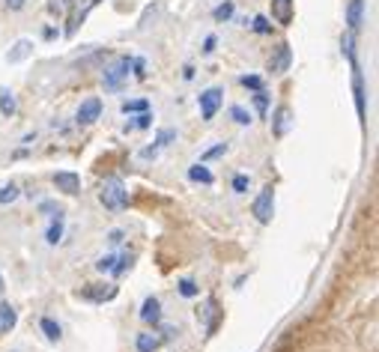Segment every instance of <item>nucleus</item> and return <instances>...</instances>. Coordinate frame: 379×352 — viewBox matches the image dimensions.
<instances>
[{
  "instance_id": "8",
  "label": "nucleus",
  "mask_w": 379,
  "mask_h": 352,
  "mask_svg": "<svg viewBox=\"0 0 379 352\" xmlns=\"http://www.w3.org/2000/svg\"><path fill=\"white\" fill-rule=\"evenodd\" d=\"M102 117V99H87L78 108V126H93Z\"/></svg>"
},
{
  "instance_id": "35",
  "label": "nucleus",
  "mask_w": 379,
  "mask_h": 352,
  "mask_svg": "<svg viewBox=\"0 0 379 352\" xmlns=\"http://www.w3.org/2000/svg\"><path fill=\"white\" fill-rule=\"evenodd\" d=\"M254 105H257V110H260V114H266V108H269V96L263 93V90H257V96H254Z\"/></svg>"
},
{
  "instance_id": "24",
  "label": "nucleus",
  "mask_w": 379,
  "mask_h": 352,
  "mask_svg": "<svg viewBox=\"0 0 379 352\" xmlns=\"http://www.w3.org/2000/svg\"><path fill=\"white\" fill-rule=\"evenodd\" d=\"M18 194H22V191H18V185H12V183H9V185H0V203H15V200H18Z\"/></svg>"
},
{
  "instance_id": "3",
  "label": "nucleus",
  "mask_w": 379,
  "mask_h": 352,
  "mask_svg": "<svg viewBox=\"0 0 379 352\" xmlns=\"http://www.w3.org/2000/svg\"><path fill=\"white\" fill-rule=\"evenodd\" d=\"M254 215H257V221H260V224H269V221H272V215H275V188H272V185H266L260 194H257V200H254Z\"/></svg>"
},
{
  "instance_id": "29",
  "label": "nucleus",
  "mask_w": 379,
  "mask_h": 352,
  "mask_svg": "<svg viewBox=\"0 0 379 352\" xmlns=\"http://www.w3.org/2000/svg\"><path fill=\"white\" fill-rule=\"evenodd\" d=\"M149 123H153V117H149V114H146V110H144V114H141V117H137V119H135V123H128V126H126V132H135V128H146Z\"/></svg>"
},
{
  "instance_id": "31",
  "label": "nucleus",
  "mask_w": 379,
  "mask_h": 352,
  "mask_svg": "<svg viewBox=\"0 0 379 352\" xmlns=\"http://www.w3.org/2000/svg\"><path fill=\"white\" fill-rule=\"evenodd\" d=\"M128 266H132V254H123V257H119L117 263H114V275H126Z\"/></svg>"
},
{
  "instance_id": "36",
  "label": "nucleus",
  "mask_w": 379,
  "mask_h": 352,
  "mask_svg": "<svg viewBox=\"0 0 379 352\" xmlns=\"http://www.w3.org/2000/svg\"><path fill=\"white\" fill-rule=\"evenodd\" d=\"M242 87H248V90H260L263 81H260L257 75H245V78H242Z\"/></svg>"
},
{
  "instance_id": "6",
  "label": "nucleus",
  "mask_w": 379,
  "mask_h": 352,
  "mask_svg": "<svg viewBox=\"0 0 379 352\" xmlns=\"http://www.w3.org/2000/svg\"><path fill=\"white\" fill-rule=\"evenodd\" d=\"M290 63H293V51H290V45H278L275 48V54L269 57V72L272 75H284L287 69H290Z\"/></svg>"
},
{
  "instance_id": "33",
  "label": "nucleus",
  "mask_w": 379,
  "mask_h": 352,
  "mask_svg": "<svg viewBox=\"0 0 379 352\" xmlns=\"http://www.w3.org/2000/svg\"><path fill=\"white\" fill-rule=\"evenodd\" d=\"M114 263H117V257H114V254H108V257L99 260L96 269H99V271H114Z\"/></svg>"
},
{
  "instance_id": "16",
  "label": "nucleus",
  "mask_w": 379,
  "mask_h": 352,
  "mask_svg": "<svg viewBox=\"0 0 379 352\" xmlns=\"http://www.w3.org/2000/svg\"><path fill=\"white\" fill-rule=\"evenodd\" d=\"M188 179H192V183H203V185H212V183H215L212 170H209L203 162H201V165H192V167H188Z\"/></svg>"
},
{
  "instance_id": "20",
  "label": "nucleus",
  "mask_w": 379,
  "mask_h": 352,
  "mask_svg": "<svg viewBox=\"0 0 379 352\" xmlns=\"http://www.w3.org/2000/svg\"><path fill=\"white\" fill-rule=\"evenodd\" d=\"M341 48H344L346 60H350V66L355 69V66H358V57H355V33H344V39H341Z\"/></svg>"
},
{
  "instance_id": "5",
  "label": "nucleus",
  "mask_w": 379,
  "mask_h": 352,
  "mask_svg": "<svg viewBox=\"0 0 379 352\" xmlns=\"http://www.w3.org/2000/svg\"><path fill=\"white\" fill-rule=\"evenodd\" d=\"M353 96H355V114L358 119L364 123V117H367V93H364V78H362V66H355L353 69Z\"/></svg>"
},
{
  "instance_id": "38",
  "label": "nucleus",
  "mask_w": 379,
  "mask_h": 352,
  "mask_svg": "<svg viewBox=\"0 0 379 352\" xmlns=\"http://www.w3.org/2000/svg\"><path fill=\"white\" fill-rule=\"evenodd\" d=\"M108 242H111V245H119V242H123V230H111V236H108Z\"/></svg>"
},
{
  "instance_id": "12",
  "label": "nucleus",
  "mask_w": 379,
  "mask_h": 352,
  "mask_svg": "<svg viewBox=\"0 0 379 352\" xmlns=\"http://www.w3.org/2000/svg\"><path fill=\"white\" fill-rule=\"evenodd\" d=\"M346 24H350V33H358L364 24V0H350L346 6Z\"/></svg>"
},
{
  "instance_id": "15",
  "label": "nucleus",
  "mask_w": 379,
  "mask_h": 352,
  "mask_svg": "<svg viewBox=\"0 0 379 352\" xmlns=\"http://www.w3.org/2000/svg\"><path fill=\"white\" fill-rule=\"evenodd\" d=\"M135 346H137V352H158V346H162V337L153 335V331H141L137 340H135Z\"/></svg>"
},
{
  "instance_id": "27",
  "label": "nucleus",
  "mask_w": 379,
  "mask_h": 352,
  "mask_svg": "<svg viewBox=\"0 0 379 352\" xmlns=\"http://www.w3.org/2000/svg\"><path fill=\"white\" fill-rule=\"evenodd\" d=\"M212 18H215V22H230V18H233V3H230V0H227V3H221V6H215Z\"/></svg>"
},
{
  "instance_id": "34",
  "label": "nucleus",
  "mask_w": 379,
  "mask_h": 352,
  "mask_svg": "<svg viewBox=\"0 0 379 352\" xmlns=\"http://www.w3.org/2000/svg\"><path fill=\"white\" fill-rule=\"evenodd\" d=\"M248 183H251V179H248L245 174H239V176L233 179V191H239V194H245V191H248Z\"/></svg>"
},
{
  "instance_id": "14",
  "label": "nucleus",
  "mask_w": 379,
  "mask_h": 352,
  "mask_svg": "<svg viewBox=\"0 0 379 352\" xmlns=\"http://www.w3.org/2000/svg\"><path fill=\"white\" fill-rule=\"evenodd\" d=\"M197 319H203V323H206V331L212 335L215 326H218V319H221V314H218V305H215L212 299H209L206 305H203V310H197Z\"/></svg>"
},
{
  "instance_id": "39",
  "label": "nucleus",
  "mask_w": 379,
  "mask_h": 352,
  "mask_svg": "<svg viewBox=\"0 0 379 352\" xmlns=\"http://www.w3.org/2000/svg\"><path fill=\"white\" fill-rule=\"evenodd\" d=\"M24 3H27V0H6V6L12 9V12H18V9H24Z\"/></svg>"
},
{
  "instance_id": "40",
  "label": "nucleus",
  "mask_w": 379,
  "mask_h": 352,
  "mask_svg": "<svg viewBox=\"0 0 379 352\" xmlns=\"http://www.w3.org/2000/svg\"><path fill=\"white\" fill-rule=\"evenodd\" d=\"M158 156V149L155 146H146V149H141V158H146V162H149V158H155Z\"/></svg>"
},
{
  "instance_id": "41",
  "label": "nucleus",
  "mask_w": 379,
  "mask_h": 352,
  "mask_svg": "<svg viewBox=\"0 0 379 352\" xmlns=\"http://www.w3.org/2000/svg\"><path fill=\"white\" fill-rule=\"evenodd\" d=\"M203 51H206V54H212V51H215V36H206V42H203Z\"/></svg>"
},
{
  "instance_id": "1",
  "label": "nucleus",
  "mask_w": 379,
  "mask_h": 352,
  "mask_svg": "<svg viewBox=\"0 0 379 352\" xmlns=\"http://www.w3.org/2000/svg\"><path fill=\"white\" fill-rule=\"evenodd\" d=\"M99 200H102V206L111 209V212H123V209L128 206V191H126V185H123V179H117V176L105 179Z\"/></svg>"
},
{
  "instance_id": "22",
  "label": "nucleus",
  "mask_w": 379,
  "mask_h": 352,
  "mask_svg": "<svg viewBox=\"0 0 379 352\" xmlns=\"http://www.w3.org/2000/svg\"><path fill=\"white\" fill-rule=\"evenodd\" d=\"M48 245H57L60 239H63V215H57L54 221H51V227H48Z\"/></svg>"
},
{
  "instance_id": "17",
  "label": "nucleus",
  "mask_w": 379,
  "mask_h": 352,
  "mask_svg": "<svg viewBox=\"0 0 379 352\" xmlns=\"http://www.w3.org/2000/svg\"><path fill=\"white\" fill-rule=\"evenodd\" d=\"M18 323V317H15V308L12 305H0V335H6V331H12Z\"/></svg>"
},
{
  "instance_id": "21",
  "label": "nucleus",
  "mask_w": 379,
  "mask_h": 352,
  "mask_svg": "<svg viewBox=\"0 0 379 352\" xmlns=\"http://www.w3.org/2000/svg\"><path fill=\"white\" fill-rule=\"evenodd\" d=\"M0 110H3V117H12L15 110H18V105H15V96L9 93L6 87H0Z\"/></svg>"
},
{
  "instance_id": "10",
  "label": "nucleus",
  "mask_w": 379,
  "mask_h": 352,
  "mask_svg": "<svg viewBox=\"0 0 379 352\" xmlns=\"http://www.w3.org/2000/svg\"><path fill=\"white\" fill-rule=\"evenodd\" d=\"M290 126H293V110L287 108V105H281L275 110V117H272V135L275 137H284L287 132H290Z\"/></svg>"
},
{
  "instance_id": "7",
  "label": "nucleus",
  "mask_w": 379,
  "mask_h": 352,
  "mask_svg": "<svg viewBox=\"0 0 379 352\" xmlns=\"http://www.w3.org/2000/svg\"><path fill=\"white\" fill-rule=\"evenodd\" d=\"M54 185H57V191L75 197L78 191H81V176L72 174V170H60V174H54Z\"/></svg>"
},
{
  "instance_id": "13",
  "label": "nucleus",
  "mask_w": 379,
  "mask_h": 352,
  "mask_svg": "<svg viewBox=\"0 0 379 352\" xmlns=\"http://www.w3.org/2000/svg\"><path fill=\"white\" fill-rule=\"evenodd\" d=\"M272 18L281 27L293 22V0H272Z\"/></svg>"
},
{
  "instance_id": "42",
  "label": "nucleus",
  "mask_w": 379,
  "mask_h": 352,
  "mask_svg": "<svg viewBox=\"0 0 379 352\" xmlns=\"http://www.w3.org/2000/svg\"><path fill=\"white\" fill-rule=\"evenodd\" d=\"M0 293H3V278H0Z\"/></svg>"
},
{
  "instance_id": "11",
  "label": "nucleus",
  "mask_w": 379,
  "mask_h": 352,
  "mask_svg": "<svg viewBox=\"0 0 379 352\" xmlns=\"http://www.w3.org/2000/svg\"><path fill=\"white\" fill-rule=\"evenodd\" d=\"M141 319L149 326H158L162 323V301H158L155 296H149L144 299V305H141Z\"/></svg>"
},
{
  "instance_id": "2",
  "label": "nucleus",
  "mask_w": 379,
  "mask_h": 352,
  "mask_svg": "<svg viewBox=\"0 0 379 352\" xmlns=\"http://www.w3.org/2000/svg\"><path fill=\"white\" fill-rule=\"evenodd\" d=\"M128 72H132V57H119V60H114V63L105 69V75H102L105 90H119V87H123V81L128 78Z\"/></svg>"
},
{
  "instance_id": "25",
  "label": "nucleus",
  "mask_w": 379,
  "mask_h": 352,
  "mask_svg": "<svg viewBox=\"0 0 379 352\" xmlns=\"http://www.w3.org/2000/svg\"><path fill=\"white\" fill-rule=\"evenodd\" d=\"M197 293H201V287H197L192 278H183V280H179V296H185V299H194Z\"/></svg>"
},
{
  "instance_id": "26",
  "label": "nucleus",
  "mask_w": 379,
  "mask_h": 352,
  "mask_svg": "<svg viewBox=\"0 0 379 352\" xmlns=\"http://www.w3.org/2000/svg\"><path fill=\"white\" fill-rule=\"evenodd\" d=\"M230 117H233V123H239V126H251V114H248L242 105H233L230 108Z\"/></svg>"
},
{
  "instance_id": "4",
  "label": "nucleus",
  "mask_w": 379,
  "mask_h": 352,
  "mask_svg": "<svg viewBox=\"0 0 379 352\" xmlns=\"http://www.w3.org/2000/svg\"><path fill=\"white\" fill-rule=\"evenodd\" d=\"M221 102H224V90L221 87H209V90H203V93H201V117L206 119V123L218 114Z\"/></svg>"
},
{
  "instance_id": "23",
  "label": "nucleus",
  "mask_w": 379,
  "mask_h": 352,
  "mask_svg": "<svg viewBox=\"0 0 379 352\" xmlns=\"http://www.w3.org/2000/svg\"><path fill=\"white\" fill-rule=\"evenodd\" d=\"M174 140H176V128H162V132L155 135L153 146H155V149H165L167 144H174Z\"/></svg>"
},
{
  "instance_id": "32",
  "label": "nucleus",
  "mask_w": 379,
  "mask_h": 352,
  "mask_svg": "<svg viewBox=\"0 0 379 352\" xmlns=\"http://www.w3.org/2000/svg\"><path fill=\"white\" fill-rule=\"evenodd\" d=\"M224 153H227V144H218V146H212V149H206V153H203V162H212V158L224 156Z\"/></svg>"
},
{
  "instance_id": "9",
  "label": "nucleus",
  "mask_w": 379,
  "mask_h": 352,
  "mask_svg": "<svg viewBox=\"0 0 379 352\" xmlns=\"http://www.w3.org/2000/svg\"><path fill=\"white\" fill-rule=\"evenodd\" d=\"M81 296L90 301H111L117 296V284H90L81 290Z\"/></svg>"
},
{
  "instance_id": "37",
  "label": "nucleus",
  "mask_w": 379,
  "mask_h": 352,
  "mask_svg": "<svg viewBox=\"0 0 379 352\" xmlns=\"http://www.w3.org/2000/svg\"><path fill=\"white\" fill-rule=\"evenodd\" d=\"M39 212H57L60 215V206L51 203V200H45V203H39Z\"/></svg>"
},
{
  "instance_id": "28",
  "label": "nucleus",
  "mask_w": 379,
  "mask_h": 352,
  "mask_svg": "<svg viewBox=\"0 0 379 352\" xmlns=\"http://www.w3.org/2000/svg\"><path fill=\"white\" fill-rule=\"evenodd\" d=\"M137 110H149V102L146 99H135V102H123V114H137Z\"/></svg>"
},
{
  "instance_id": "30",
  "label": "nucleus",
  "mask_w": 379,
  "mask_h": 352,
  "mask_svg": "<svg viewBox=\"0 0 379 352\" xmlns=\"http://www.w3.org/2000/svg\"><path fill=\"white\" fill-rule=\"evenodd\" d=\"M254 30H257V33H263V36H266V33H272V24H269V18H266V15H257V18H254Z\"/></svg>"
},
{
  "instance_id": "19",
  "label": "nucleus",
  "mask_w": 379,
  "mask_h": 352,
  "mask_svg": "<svg viewBox=\"0 0 379 352\" xmlns=\"http://www.w3.org/2000/svg\"><path fill=\"white\" fill-rule=\"evenodd\" d=\"M39 328H42V335L48 340H60V337H63V328H60V323H57V319H51V317H45L42 323H39Z\"/></svg>"
},
{
  "instance_id": "18",
  "label": "nucleus",
  "mask_w": 379,
  "mask_h": 352,
  "mask_svg": "<svg viewBox=\"0 0 379 352\" xmlns=\"http://www.w3.org/2000/svg\"><path fill=\"white\" fill-rule=\"evenodd\" d=\"M30 51H33V42H30V39H18L15 48L6 54V60H9V63H18V60H24Z\"/></svg>"
}]
</instances>
